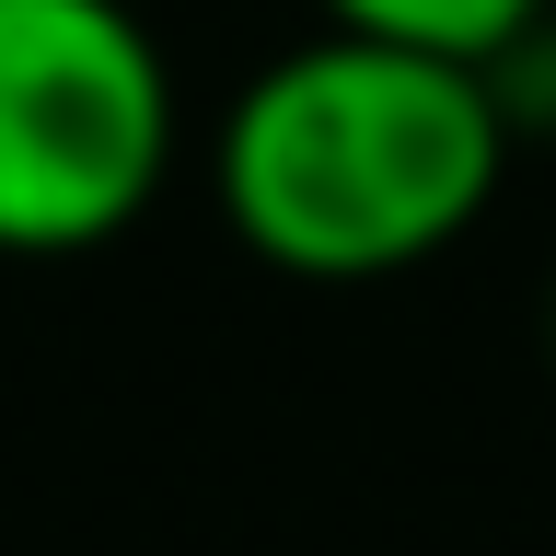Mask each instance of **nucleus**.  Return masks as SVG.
Here are the masks:
<instances>
[{"instance_id": "nucleus-2", "label": "nucleus", "mask_w": 556, "mask_h": 556, "mask_svg": "<svg viewBox=\"0 0 556 556\" xmlns=\"http://www.w3.org/2000/svg\"><path fill=\"white\" fill-rule=\"evenodd\" d=\"M186 93L139 0H0V255H93L174 186Z\"/></svg>"}, {"instance_id": "nucleus-3", "label": "nucleus", "mask_w": 556, "mask_h": 556, "mask_svg": "<svg viewBox=\"0 0 556 556\" xmlns=\"http://www.w3.org/2000/svg\"><path fill=\"white\" fill-rule=\"evenodd\" d=\"M313 24L371 35V47H417V59L498 70V59H521V47L556 24V0H313Z\"/></svg>"}, {"instance_id": "nucleus-1", "label": "nucleus", "mask_w": 556, "mask_h": 556, "mask_svg": "<svg viewBox=\"0 0 556 556\" xmlns=\"http://www.w3.org/2000/svg\"><path fill=\"white\" fill-rule=\"evenodd\" d=\"M510 93L498 70L371 47L313 24L232 81L208 128V198L220 232L278 278L371 290L476 232L510 186Z\"/></svg>"}, {"instance_id": "nucleus-4", "label": "nucleus", "mask_w": 556, "mask_h": 556, "mask_svg": "<svg viewBox=\"0 0 556 556\" xmlns=\"http://www.w3.org/2000/svg\"><path fill=\"white\" fill-rule=\"evenodd\" d=\"M545 359H556V290H545Z\"/></svg>"}]
</instances>
